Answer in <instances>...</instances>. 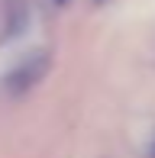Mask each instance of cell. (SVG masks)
<instances>
[{"label":"cell","instance_id":"2","mask_svg":"<svg viewBox=\"0 0 155 158\" xmlns=\"http://www.w3.org/2000/svg\"><path fill=\"white\" fill-rule=\"evenodd\" d=\"M152 158H155V145H152Z\"/></svg>","mask_w":155,"mask_h":158},{"label":"cell","instance_id":"1","mask_svg":"<svg viewBox=\"0 0 155 158\" xmlns=\"http://www.w3.org/2000/svg\"><path fill=\"white\" fill-rule=\"evenodd\" d=\"M45 71H48V55L45 52L26 55V58L6 74V90H10V94H23V90H29L32 84H39L42 77H45Z\"/></svg>","mask_w":155,"mask_h":158}]
</instances>
